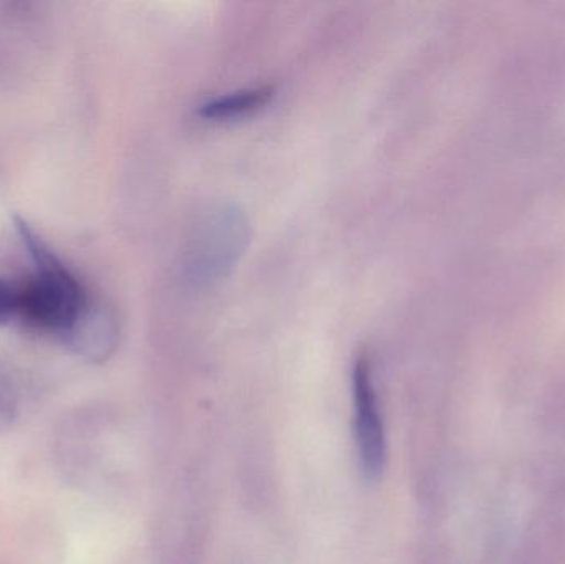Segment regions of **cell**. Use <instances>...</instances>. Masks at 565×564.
Masks as SVG:
<instances>
[{
    "instance_id": "obj_5",
    "label": "cell",
    "mask_w": 565,
    "mask_h": 564,
    "mask_svg": "<svg viewBox=\"0 0 565 564\" xmlns=\"http://www.w3.org/2000/svg\"><path fill=\"white\" fill-rule=\"evenodd\" d=\"M277 95V86L274 83L267 85L248 86V88L235 89L215 96L209 102L202 103L198 108L199 115L207 119L237 118L264 108L271 98Z\"/></svg>"
},
{
    "instance_id": "obj_6",
    "label": "cell",
    "mask_w": 565,
    "mask_h": 564,
    "mask_svg": "<svg viewBox=\"0 0 565 564\" xmlns=\"http://www.w3.org/2000/svg\"><path fill=\"white\" fill-rule=\"evenodd\" d=\"M20 295L19 285L0 277V327L19 320Z\"/></svg>"
},
{
    "instance_id": "obj_7",
    "label": "cell",
    "mask_w": 565,
    "mask_h": 564,
    "mask_svg": "<svg viewBox=\"0 0 565 564\" xmlns=\"http://www.w3.org/2000/svg\"><path fill=\"white\" fill-rule=\"evenodd\" d=\"M12 417V411H10L9 401L0 394V426L6 424V421H9Z\"/></svg>"
},
{
    "instance_id": "obj_3",
    "label": "cell",
    "mask_w": 565,
    "mask_h": 564,
    "mask_svg": "<svg viewBox=\"0 0 565 564\" xmlns=\"http://www.w3.org/2000/svg\"><path fill=\"white\" fill-rule=\"evenodd\" d=\"M354 387L355 440L362 472L369 479H377L385 466V430L382 421L377 387L372 374L371 361L361 354L352 371Z\"/></svg>"
},
{
    "instance_id": "obj_4",
    "label": "cell",
    "mask_w": 565,
    "mask_h": 564,
    "mask_svg": "<svg viewBox=\"0 0 565 564\" xmlns=\"http://www.w3.org/2000/svg\"><path fill=\"white\" fill-rule=\"evenodd\" d=\"M63 343L89 361H105L118 343V323L108 308L93 301Z\"/></svg>"
},
{
    "instance_id": "obj_2",
    "label": "cell",
    "mask_w": 565,
    "mask_h": 564,
    "mask_svg": "<svg viewBox=\"0 0 565 564\" xmlns=\"http://www.w3.org/2000/svg\"><path fill=\"white\" fill-rule=\"evenodd\" d=\"M248 241V222L241 209L225 205L202 224L191 252L188 270L192 280L207 284L227 274Z\"/></svg>"
},
{
    "instance_id": "obj_1",
    "label": "cell",
    "mask_w": 565,
    "mask_h": 564,
    "mask_svg": "<svg viewBox=\"0 0 565 564\" xmlns=\"http://www.w3.org/2000/svg\"><path fill=\"white\" fill-rule=\"evenodd\" d=\"M15 228L32 264V275L19 285V320L65 341L95 300L26 222L15 219Z\"/></svg>"
}]
</instances>
